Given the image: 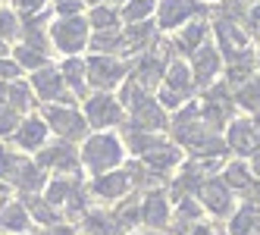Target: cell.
<instances>
[{
  "label": "cell",
  "mask_w": 260,
  "mask_h": 235,
  "mask_svg": "<svg viewBox=\"0 0 260 235\" xmlns=\"http://www.w3.org/2000/svg\"><path fill=\"white\" fill-rule=\"evenodd\" d=\"M91 191L98 197H104V201H119V197H125L132 191V176H128V170L104 173V176H98L94 182H91Z\"/></svg>",
  "instance_id": "14"
},
{
  "label": "cell",
  "mask_w": 260,
  "mask_h": 235,
  "mask_svg": "<svg viewBox=\"0 0 260 235\" xmlns=\"http://www.w3.org/2000/svg\"><path fill=\"white\" fill-rule=\"evenodd\" d=\"M79 154L69 148V141H60L53 144V148H44L38 154V166L41 170H53L60 176H79Z\"/></svg>",
  "instance_id": "12"
},
{
  "label": "cell",
  "mask_w": 260,
  "mask_h": 235,
  "mask_svg": "<svg viewBox=\"0 0 260 235\" xmlns=\"http://www.w3.org/2000/svg\"><path fill=\"white\" fill-rule=\"evenodd\" d=\"M85 4H91V7H98V4H101V0H85Z\"/></svg>",
  "instance_id": "44"
},
{
  "label": "cell",
  "mask_w": 260,
  "mask_h": 235,
  "mask_svg": "<svg viewBox=\"0 0 260 235\" xmlns=\"http://www.w3.org/2000/svg\"><path fill=\"white\" fill-rule=\"evenodd\" d=\"M13 129H19V113L10 104H0V135H13Z\"/></svg>",
  "instance_id": "33"
},
{
  "label": "cell",
  "mask_w": 260,
  "mask_h": 235,
  "mask_svg": "<svg viewBox=\"0 0 260 235\" xmlns=\"http://www.w3.org/2000/svg\"><path fill=\"white\" fill-rule=\"evenodd\" d=\"M85 119H88V125H94V129H110V125H119L125 119V110H122L119 97L98 91V94L85 97Z\"/></svg>",
  "instance_id": "7"
},
{
  "label": "cell",
  "mask_w": 260,
  "mask_h": 235,
  "mask_svg": "<svg viewBox=\"0 0 260 235\" xmlns=\"http://www.w3.org/2000/svg\"><path fill=\"white\" fill-rule=\"evenodd\" d=\"M7 104L13 107L16 113H22V110H28V107H31V91H28L22 82H13V85H7Z\"/></svg>",
  "instance_id": "31"
},
{
  "label": "cell",
  "mask_w": 260,
  "mask_h": 235,
  "mask_svg": "<svg viewBox=\"0 0 260 235\" xmlns=\"http://www.w3.org/2000/svg\"><path fill=\"white\" fill-rule=\"evenodd\" d=\"M91 47H94L98 53H107V57L122 53V28H113V31H94Z\"/></svg>",
  "instance_id": "28"
},
{
  "label": "cell",
  "mask_w": 260,
  "mask_h": 235,
  "mask_svg": "<svg viewBox=\"0 0 260 235\" xmlns=\"http://www.w3.org/2000/svg\"><path fill=\"white\" fill-rule=\"evenodd\" d=\"M4 57H7V44H4V41H0V60H4Z\"/></svg>",
  "instance_id": "42"
},
{
  "label": "cell",
  "mask_w": 260,
  "mask_h": 235,
  "mask_svg": "<svg viewBox=\"0 0 260 235\" xmlns=\"http://www.w3.org/2000/svg\"><path fill=\"white\" fill-rule=\"evenodd\" d=\"M85 0H57V13L60 19H69V16H82Z\"/></svg>",
  "instance_id": "34"
},
{
  "label": "cell",
  "mask_w": 260,
  "mask_h": 235,
  "mask_svg": "<svg viewBox=\"0 0 260 235\" xmlns=\"http://www.w3.org/2000/svg\"><path fill=\"white\" fill-rule=\"evenodd\" d=\"M119 10L116 7H110V4H98V7H91L88 13V25L94 28V31H113L119 28Z\"/></svg>",
  "instance_id": "26"
},
{
  "label": "cell",
  "mask_w": 260,
  "mask_h": 235,
  "mask_svg": "<svg viewBox=\"0 0 260 235\" xmlns=\"http://www.w3.org/2000/svg\"><path fill=\"white\" fill-rule=\"evenodd\" d=\"M4 204H10V201H7V182L0 179V207H4Z\"/></svg>",
  "instance_id": "40"
},
{
  "label": "cell",
  "mask_w": 260,
  "mask_h": 235,
  "mask_svg": "<svg viewBox=\"0 0 260 235\" xmlns=\"http://www.w3.org/2000/svg\"><path fill=\"white\" fill-rule=\"evenodd\" d=\"M41 119L47 122V129H53L63 141H79V138H88V119H85L79 110L66 107V104H47Z\"/></svg>",
  "instance_id": "4"
},
{
  "label": "cell",
  "mask_w": 260,
  "mask_h": 235,
  "mask_svg": "<svg viewBox=\"0 0 260 235\" xmlns=\"http://www.w3.org/2000/svg\"><path fill=\"white\" fill-rule=\"evenodd\" d=\"M141 163H144V170L151 173V176L163 179L170 170H176V166L182 163V151L176 148V144H157L154 151H147V154L141 157Z\"/></svg>",
  "instance_id": "16"
},
{
  "label": "cell",
  "mask_w": 260,
  "mask_h": 235,
  "mask_svg": "<svg viewBox=\"0 0 260 235\" xmlns=\"http://www.w3.org/2000/svg\"><path fill=\"white\" fill-rule=\"evenodd\" d=\"M128 113H132V129H141V132H163L166 129V110L154 97H144Z\"/></svg>",
  "instance_id": "15"
},
{
  "label": "cell",
  "mask_w": 260,
  "mask_h": 235,
  "mask_svg": "<svg viewBox=\"0 0 260 235\" xmlns=\"http://www.w3.org/2000/svg\"><path fill=\"white\" fill-rule=\"evenodd\" d=\"M154 10H157V0H128L119 10V19L128 25H138V22H147V16Z\"/></svg>",
  "instance_id": "27"
},
{
  "label": "cell",
  "mask_w": 260,
  "mask_h": 235,
  "mask_svg": "<svg viewBox=\"0 0 260 235\" xmlns=\"http://www.w3.org/2000/svg\"><path fill=\"white\" fill-rule=\"evenodd\" d=\"M185 235H229V229H222L216 223H194Z\"/></svg>",
  "instance_id": "35"
},
{
  "label": "cell",
  "mask_w": 260,
  "mask_h": 235,
  "mask_svg": "<svg viewBox=\"0 0 260 235\" xmlns=\"http://www.w3.org/2000/svg\"><path fill=\"white\" fill-rule=\"evenodd\" d=\"M60 76H63L66 88H72V94H76V97H85L88 94V69H85V60L66 57L63 66H60Z\"/></svg>",
  "instance_id": "19"
},
{
  "label": "cell",
  "mask_w": 260,
  "mask_h": 235,
  "mask_svg": "<svg viewBox=\"0 0 260 235\" xmlns=\"http://www.w3.org/2000/svg\"><path fill=\"white\" fill-rule=\"evenodd\" d=\"M125 160V144L110 135V132H98L85 138V148H82V163L88 173L94 176H104V173H113L119 163Z\"/></svg>",
  "instance_id": "1"
},
{
  "label": "cell",
  "mask_w": 260,
  "mask_h": 235,
  "mask_svg": "<svg viewBox=\"0 0 260 235\" xmlns=\"http://www.w3.org/2000/svg\"><path fill=\"white\" fill-rule=\"evenodd\" d=\"M85 229H88V235H125V229L119 226V220H116L113 213H107V210L85 213Z\"/></svg>",
  "instance_id": "20"
},
{
  "label": "cell",
  "mask_w": 260,
  "mask_h": 235,
  "mask_svg": "<svg viewBox=\"0 0 260 235\" xmlns=\"http://www.w3.org/2000/svg\"><path fill=\"white\" fill-rule=\"evenodd\" d=\"M226 148L238 157H251L254 151H260V135L254 119H232L226 125Z\"/></svg>",
  "instance_id": "11"
},
{
  "label": "cell",
  "mask_w": 260,
  "mask_h": 235,
  "mask_svg": "<svg viewBox=\"0 0 260 235\" xmlns=\"http://www.w3.org/2000/svg\"><path fill=\"white\" fill-rule=\"evenodd\" d=\"M141 223L151 232H163L166 226H170V201H166V194L160 188L144 194V201H141Z\"/></svg>",
  "instance_id": "13"
},
{
  "label": "cell",
  "mask_w": 260,
  "mask_h": 235,
  "mask_svg": "<svg viewBox=\"0 0 260 235\" xmlns=\"http://www.w3.org/2000/svg\"><path fill=\"white\" fill-rule=\"evenodd\" d=\"M232 100L235 107H241V110H248V113H260V79L251 76L248 82H241L235 85V91H232Z\"/></svg>",
  "instance_id": "21"
},
{
  "label": "cell",
  "mask_w": 260,
  "mask_h": 235,
  "mask_svg": "<svg viewBox=\"0 0 260 235\" xmlns=\"http://www.w3.org/2000/svg\"><path fill=\"white\" fill-rule=\"evenodd\" d=\"M88 35H91L88 19H82V16H69V19H57L50 25V44L60 53H66V57H76L79 50H85Z\"/></svg>",
  "instance_id": "3"
},
{
  "label": "cell",
  "mask_w": 260,
  "mask_h": 235,
  "mask_svg": "<svg viewBox=\"0 0 260 235\" xmlns=\"http://www.w3.org/2000/svg\"><path fill=\"white\" fill-rule=\"evenodd\" d=\"M207 38H210V22H191V25H182L179 28V35H176V47H179V53H191L198 50V47H204L207 44Z\"/></svg>",
  "instance_id": "18"
},
{
  "label": "cell",
  "mask_w": 260,
  "mask_h": 235,
  "mask_svg": "<svg viewBox=\"0 0 260 235\" xmlns=\"http://www.w3.org/2000/svg\"><path fill=\"white\" fill-rule=\"evenodd\" d=\"M47 122L41 116H28L25 122H19V129L13 132V141L19 144L22 151H38L44 148V141H47Z\"/></svg>",
  "instance_id": "17"
},
{
  "label": "cell",
  "mask_w": 260,
  "mask_h": 235,
  "mask_svg": "<svg viewBox=\"0 0 260 235\" xmlns=\"http://www.w3.org/2000/svg\"><path fill=\"white\" fill-rule=\"evenodd\" d=\"M13 185L19 188V191H25V194H35V191H41L44 185H47V176H44V170L38 166V163H22V170H19V176L13 179Z\"/></svg>",
  "instance_id": "23"
},
{
  "label": "cell",
  "mask_w": 260,
  "mask_h": 235,
  "mask_svg": "<svg viewBox=\"0 0 260 235\" xmlns=\"http://www.w3.org/2000/svg\"><path fill=\"white\" fill-rule=\"evenodd\" d=\"M85 69H88V85H94L98 91H110L128 79L125 76L128 66L119 57H107V53H94L91 60H85Z\"/></svg>",
  "instance_id": "6"
},
{
  "label": "cell",
  "mask_w": 260,
  "mask_h": 235,
  "mask_svg": "<svg viewBox=\"0 0 260 235\" xmlns=\"http://www.w3.org/2000/svg\"><path fill=\"white\" fill-rule=\"evenodd\" d=\"M31 91L38 94L44 104H66L69 107V91H66V82H63V76H60V69H50V66H44V69H38L31 76Z\"/></svg>",
  "instance_id": "9"
},
{
  "label": "cell",
  "mask_w": 260,
  "mask_h": 235,
  "mask_svg": "<svg viewBox=\"0 0 260 235\" xmlns=\"http://www.w3.org/2000/svg\"><path fill=\"white\" fill-rule=\"evenodd\" d=\"M0 229L4 232H25L28 229V210H25V204H4L0 207Z\"/></svg>",
  "instance_id": "25"
},
{
  "label": "cell",
  "mask_w": 260,
  "mask_h": 235,
  "mask_svg": "<svg viewBox=\"0 0 260 235\" xmlns=\"http://www.w3.org/2000/svg\"><path fill=\"white\" fill-rule=\"evenodd\" d=\"M22 163H25L22 157H16L13 151H7L4 144H0V179H4V182H13V179L19 176Z\"/></svg>",
  "instance_id": "30"
},
{
  "label": "cell",
  "mask_w": 260,
  "mask_h": 235,
  "mask_svg": "<svg viewBox=\"0 0 260 235\" xmlns=\"http://www.w3.org/2000/svg\"><path fill=\"white\" fill-rule=\"evenodd\" d=\"M188 66H191V76H194L198 88H210L216 82V76H219V69H222V53L207 41L204 47H198L191 53V63Z\"/></svg>",
  "instance_id": "10"
},
{
  "label": "cell",
  "mask_w": 260,
  "mask_h": 235,
  "mask_svg": "<svg viewBox=\"0 0 260 235\" xmlns=\"http://www.w3.org/2000/svg\"><path fill=\"white\" fill-rule=\"evenodd\" d=\"M241 4H248V7H254V4H260V0H241Z\"/></svg>",
  "instance_id": "43"
},
{
  "label": "cell",
  "mask_w": 260,
  "mask_h": 235,
  "mask_svg": "<svg viewBox=\"0 0 260 235\" xmlns=\"http://www.w3.org/2000/svg\"><path fill=\"white\" fill-rule=\"evenodd\" d=\"M13 7L19 13H25V16H35V13H41L47 7V0H13Z\"/></svg>",
  "instance_id": "37"
},
{
  "label": "cell",
  "mask_w": 260,
  "mask_h": 235,
  "mask_svg": "<svg viewBox=\"0 0 260 235\" xmlns=\"http://www.w3.org/2000/svg\"><path fill=\"white\" fill-rule=\"evenodd\" d=\"M13 53H16V63H19V69H31V72H38V69H44V66H47V53H44V50H35V47L19 44Z\"/></svg>",
  "instance_id": "29"
},
{
  "label": "cell",
  "mask_w": 260,
  "mask_h": 235,
  "mask_svg": "<svg viewBox=\"0 0 260 235\" xmlns=\"http://www.w3.org/2000/svg\"><path fill=\"white\" fill-rule=\"evenodd\" d=\"M257 72H260V53H257Z\"/></svg>",
  "instance_id": "46"
},
{
  "label": "cell",
  "mask_w": 260,
  "mask_h": 235,
  "mask_svg": "<svg viewBox=\"0 0 260 235\" xmlns=\"http://www.w3.org/2000/svg\"><path fill=\"white\" fill-rule=\"evenodd\" d=\"M16 35H22V25H19V16L13 10H0V41H10Z\"/></svg>",
  "instance_id": "32"
},
{
  "label": "cell",
  "mask_w": 260,
  "mask_h": 235,
  "mask_svg": "<svg viewBox=\"0 0 260 235\" xmlns=\"http://www.w3.org/2000/svg\"><path fill=\"white\" fill-rule=\"evenodd\" d=\"M198 204L207 210L210 216H216V220H222V216H232L238 210L235 204V191L222 182V176H210V179H204L201 188H198Z\"/></svg>",
  "instance_id": "2"
},
{
  "label": "cell",
  "mask_w": 260,
  "mask_h": 235,
  "mask_svg": "<svg viewBox=\"0 0 260 235\" xmlns=\"http://www.w3.org/2000/svg\"><path fill=\"white\" fill-rule=\"evenodd\" d=\"M25 210H28V216L38 220V226H57L60 223V213H57V207H53L47 197L25 194Z\"/></svg>",
  "instance_id": "24"
},
{
  "label": "cell",
  "mask_w": 260,
  "mask_h": 235,
  "mask_svg": "<svg viewBox=\"0 0 260 235\" xmlns=\"http://www.w3.org/2000/svg\"><path fill=\"white\" fill-rule=\"evenodd\" d=\"M213 31H216V50L222 53V63L238 60V57H245V53H254L251 50V35H248L245 22L216 19L213 22Z\"/></svg>",
  "instance_id": "5"
},
{
  "label": "cell",
  "mask_w": 260,
  "mask_h": 235,
  "mask_svg": "<svg viewBox=\"0 0 260 235\" xmlns=\"http://www.w3.org/2000/svg\"><path fill=\"white\" fill-rule=\"evenodd\" d=\"M198 13H204L201 0H160L157 4V28L160 31H176L188 19H194Z\"/></svg>",
  "instance_id": "8"
},
{
  "label": "cell",
  "mask_w": 260,
  "mask_h": 235,
  "mask_svg": "<svg viewBox=\"0 0 260 235\" xmlns=\"http://www.w3.org/2000/svg\"><path fill=\"white\" fill-rule=\"evenodd\" d=\"M138 235H160V232H138Z\"/></svg>",
  "instance_id": "45"
},
{
  "label": "cell",
  "mask_w": 260,
  "mask_h": 235,
  "mask_svg": "<svg viewBox=\"0 0 260 235\" xmlns=\"http://www.w3.org/2000/svg\"><path fill=\"white\" fill-rule=\"evenodd\" d=\"M248 166H251V176H254V179H260V151H254V154H251V163H248Z\"/></svg>",
  "instance_id": "39"
},
{
  "label": "cell",
  "mask_w": 260,
  "mask_h": 235,
  "mask_svg": "<svg viewBox=\"0 0 260 235\" xmlns=\"http://www.w3.org/2000/svg\"><path fill=\"white\" fill-rule=\"evenodd\" d=\"M101 4H110V7H116V4H128V0H101Z\"/></svg>",
  "instance_id": "41"
},
{
  "label": "cell",
  "mask_w": 260,
  "mask_h": 235,
  "mask_svg": "<svg viewBox=\"0 0 260 235\" xmlns=\"http://www.w3.org/2000/svg\"><path fill=\"white\" fill-rule=\"evenodd\" d=\"M38 235H76L69 226H44V232H38Z\"/></svg>",
  "instance_id": "38"
},
{
  "label": "cell",
  "mask_w": 260,
  "mask_h": 235,
  "mask_svg": "<svg viewBox=\"0 0 260 235\" xmlns=\"http://www.w3.org/2000/svg\"><path fill=\"white\" fill-rule=\"evenodd\" d=\"M222 182H226L232 191H241L245 194L254 182V176H251V166L245 163V160H232V163L222 166Z\"/></svg>",
  "instance_id": "22"
},
{
  "label": "cell",
  "mask_w": 260,
  "mask_h": 235,
  "mask_svg": "<svg viewBox=\"0 0 260 235\" xmlns=\"http://www.w3.org/2000/svg\"><path fill=\"white\" fill-rule=\"evenodd\" d=\"M19 63L16 60H10V57H4L0 60V82H16V76H19Z\"/></svg>",
  "instance_id": "36"
}]
</instances>
